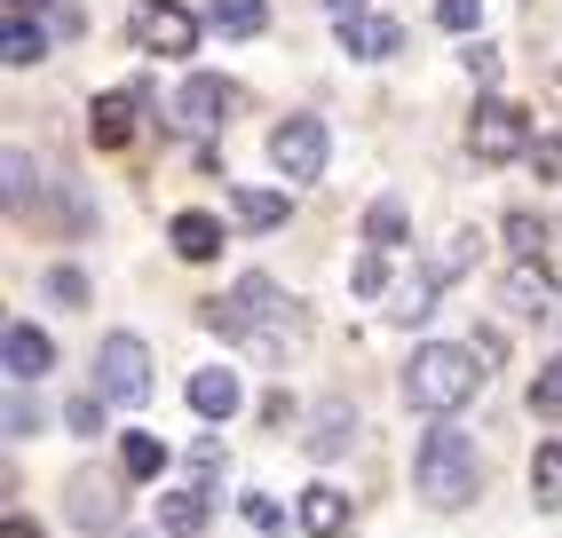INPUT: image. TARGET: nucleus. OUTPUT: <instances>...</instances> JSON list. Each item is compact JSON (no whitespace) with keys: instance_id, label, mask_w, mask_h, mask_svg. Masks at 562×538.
<instances>
[{"instance_id":"obj_1","label":"nucleus","mask_w":562,"mask_h":538,"mask_svg":"<svg viewBox=\"0 0 562 538\" xmlns=\"http://www.w3.org/2000/svg\"><path fill=\"white\" fill-rule=\"evenodd\" d=\"M285 325H293V310H285V293L261 278V269H246L231 285V301H206V333L246 340L254 357H285Z\"/></svg>"},{"instance_id":"obj_2","label":"nucleus","mask_w":562,"mask_h":538,"mask_svg":"<svg viewBox=\"0 0 562 538\" xmlns=\"http://www.w3.org/2000/svg\"><path fill=\"white\" fill-rule=\"evenodd\" d=\"M483 372L492 365H483L468 340H428V349H412V365H404V404L443 419V412H460L483 389Z\"/></svg>"},{"instance_id":"obj_3","label":"nucleus","mask_w":562,"mask_h":538,"mask_svg":"<svg viewBox=\"0 0 562 538\" xmlns=\"http://www.w3.org/2000/svg\"><path fill=\"white\" fill-rule=\"evenodd\" d=\"M412 491H420L436 515H460L468 498L483 491V451L460 428H428L420 451H412Z\"/></svg>"},{"instance_id":"obj_4","label":"nucleus","mask_w":562,"mask_h":538,"mask_svg":"<svg viewBox=\"0 0 562 538\" xmlns=\"http://www.w3.org/2000/svg\"><path fill=\"white\" fill-rule=\"evenodd\" d=\"M522 150H531V120H522V103L483 96V103L468 111V159H475V167H515Z\"/></svg>"},{"instance_id":"obj_5","label":"nucleus","mask_w":562,"mask_h":538,"mask_svg":"<svg viewBox=\"0 0 562 538\" xmlns=\"http://www.w3.org/2000/svg\"><path fill=\"white\" fill-rule=\"evenodd\" d=\"M127 41H135L143 56L182 64V56H199V16L182 9V0H143V9L127 16Z\"/></svg>"},{"instance_id":"obj_6","label":"nucleus","mask_w":562,"mask_h":538,"mask_svg":"<svg viewBox=\"0 0 562 538\" xmlns=\"http://www.w3.org/2000/svg\"><path fill=\"white\" fill-rule=\"evenodd\" d=\"M325 159H333L325 120L293 111V120H278V127H270V167H278L285 182H317V175H325Z\"/></svg>"},{"instance_id":"obj_7","label":"nucleus","mask_w":562,"mask_h":538,"mask_svg":"<svg viewBox=\"0 0 562 538\" xmlns=\"http://www.w3.org/2000/svg\"><path fill=\"white\" fill-rule=\"evenodd\" d=\"M499 301H507V317H522V325H554L562 317V278L539 269V254H515V269L499 278Z\"/></svg>"},{"instance_id":"obj_8","label":"nucleus","mask_w":562,"mask_h":538,"mask_svg":"<svg viewBox=\"0 0 562 538\" xmlns=\"http://www.w3.org/2000/svg\"><path fill=\"white\" fill-rule=\"evenodd\" d=\"M95 389L111 404H143V396H151V349H143L135 333H111L95 349Z\"/></svg>"},{"instance_id":"obj_9","label":"nucleus","mask_w":562,"mask_h":538,"mask_svg":"<svg viewBox=\"0 0 562 538\" xmlns=\"http://www.w3.org/2000/svg\"><path fill=\"white\" fill-rule=\"evenodd\" d=\"M127 475V468H120ZM120 475H95V468H80L64 483V515H71V530H120V515H127V491H120Z\"/></svg>"},{"instance_id":"obj_10","label":"nucleus","mask_w":562,"mask_h":538,"mask_svg":"<svg viewBox=\"0 0 562 538\" xmlns=\"http://www.w3.org/2000/svg\"><path fill=\"white\" fill-rule=\"evenodd\" d=\"M182 127L191 135H214V127H231V111H238V88L222 80V71H191V80H182V96L167 103Z\"/></svg>"},{"instance_id":"obj_11","label":"nucleus","mask_w":562,"mask_h":538,"mask_svg":"<svg viewBox=\"0 0 562 538\" xmlns=\"http://www.w3.org/2000/svg\"><path fill=\"white\" fill-rule=\"evenodd\" d=\"M333 24H341V56H357V64H389L396 48H404V24L396 16H333Z\"/></svg>"},{"instance_id":"obj_12","label":"nucleus","mask_w":562,"mask_h":538,"mask_svg":"<svg viewBox=\"0 0 562 538\" xmlns=\"http://www.w3.org/2000/svg\"><path fill=\"white\" fill-rule=\"evenodd\" d=\"M0 357H9V380H48L56 372V340L41 325H9L0 333Z\"/></svg>"},{"instance_id":"obj_13","label":"nucleus","mask_w":562,"mask_h":538,"mask_svg":"<svg viewBox=\"0 0 562 538\" xmlns=\"http://www.w3.org/2000/svg\"><path fill=\"white\" fill-rule=\"evenodd\" d=\"M246 404V389H238V372L231 365H206V372H191V412L206 419V428H222V419H231Z\"/></svg>"},{"instance_id":"obj_14","label":"nucleus","mask_w":562,"mask_h":538,"mask_svg":"<svg viewBox=\"0 0 562 538\" xmlns=\"http://www.w3.org/2000/svg\"><path fill=\"white\" fill-rule=\"evenodd\" d=\"M357 444V404L349 396H333V404H317V419H310V436H302V451L310 459H341Z\"/></svg>"},{"instance_id":"obj_15","label":"nucleus","mask_w":562,"mask_h":538,"mask_svg":"<svg viewBox=\"0 0 562 538\" xmlns=\"http://www.w3.org/2000/svg\"><path fill=\"white\" fill-rule=\"evenodd\" d=\"M214 515V483H191V491H167L159 498V538H199Z\"/></svg>"},{"instance_id":"obj_16","label":"nucleus","mask_w":562,"mask_h":538,"mask_svg":"<svg viewBox=\"0 0 562 538\" xmlns=\"http://www.w3.org/2000/svg\"><path fill=\"white\" fill-rule=\"evenodd\" d=\"M302 530H310V538H349V491L310 483V491H302Z\"/></svg>"},{"instance_id":"obj_17","label":"nucleus","mask_w":562,"mask_h":538,"mask_svg":"<svg viewBox=\"0 0 562 538\" xmlns=\"http://www.w3.org/2000/svg\"><path fill=\"white\" fill-rule=\"evenodd\" d=\"M206 24L222 41H261L270 32V0H206Z\"/></svg>"},{"instance_id":"obj_18","label":"nucleus","mask_w":562,"mask_h":538,"mask_svg":"<svg viewBox=\"0 0 562 538\" xmlns=\"http://www.w3.org/2000/svg\"><path fill=\"white\" fill-rule=\"evenodd\" d=\"M135 103H143V96H95V111H88V135H95V150H120V143H135Z\"/></svg>"},{"instance_id":"obj_19","label":"nucleus","mask_w":562,"mask_h":538,"mask_svg":"<svg viewBox=\"0 0 562 538\" xmlns=\"http://www.w3.org/2000/svg\"><path fill=\"white\" fill-rule=\"evenodd\" d=\"M167 246H175L182 261H214V254H222V222L191 206V214H175V222H167Z\"/></svg>"},{"instance_id":"obj_20","label":"nucleus","mask_w":562,"mask_h":538,"mask_svg":"<svg viewBox=\"0 0 562 538\" xmlns=\"http://www.w3.org/2000/svg\"><path fill=\"white\" fill-rule=\"evenodd\" d=\"M231 214H238V229H278V222L293 214V199H285V190H254V182H238V190H231Z\"/></svg>"},{"instance_id":"obj_21","label":"nucleus","mask_w":562,"mask_h":538,"mask_svg":"<svg viewBox=\"0 0 562 538\" xmlns=\"http://www.w3.org/2000/svg\"><path fill=\"white\" fill-rule=\"evenodd\" d=\"M120 468H127V483L167 475V444H159L151 428H127V436H120Z\"/></svg>"},{"instance_id":"obj_22","label":"nucleus","mask_w":562,"mask_h":538,"mask_svg":"<svg viewBox=\"0 0 562 538\" xmlns=\"http://www.w3.org/2000/svg\"><path fill=\"white\" fill-rule=\"evenodd\" d=\"M436 285H443L436 269H412V278L396 285V301H389V317H396V325H420V317L436 310Z\"/></svg>"},{"instance_id":"obj_23","label":"nucleus","mask_w":562,"mask_h":538,"mask_svg":"<svg viewBox=\"0 0 562 538\" xmlns=\"http://www.w3.org/2000/svg\"><path fill=\"white\" fill-rule=\"evenodd\" d=\"M48 56V32H41V16H9V41H0V64L9 71H24V64H41Z\"/></svg>"},{"instance_id":"obj_24","label":"nucleus","mask_w":562,"mask_h":538,"mask_svg":"<svg viewBox=\"0 0 562 538\" xmlns=\"http://www.w3.org/2000/svg\"><path fill=\"white\" fill-rule=\"evenodd\" d=\"M531 498L547 515H562V444H539L531 451Z\"/></svg>"},{"instance_id":"obj_25","label":"nucleus","mask_w":562,"mask_h":538,"mask_svg":"<svg viewBox=\"0 0 562 538\" xmlns=\"http://www.w3.org/2000/svg\"><path fill=\"white\" fill-rule=\"evenodd\" d=\"M404 229H412V214H404V199H372V214H364V246H404Z\"/></svg>"},{"instance_id":"obj_26","label":"nucleus","mask_w":562,"mask_h":538,"mask_svg":"<svg viewBox=\"0 0 562 538\" xmlns=\"http://www.w3.org/2000/svg\"><path fill=\"white\" fill-rule=\"evenodd\" d=\"M349 293H357V301H381V293H389V246H364V254H357Z\"/></svg>"},{"instance_id":"obj_27","label":"nucleus","mask_w":562,"mask_h":538,"mask_svg":"<svg viewBox=\"0 0 562 538\" xmlns=\"http://www.w3.org/2000/svg\"><path fill=\"white\" fill-rule=\"evenodd\" d=\"M103 404H111L103 389H88V396H71V404H64V428H71V436H103Z\"/></svg>"},{"instance_id":"obj_28","label":"nucleus","mask_w":562,"mask_h":538,"mask_svg":"<svg viewBox=\"0 0 562 538\" xmlns=\"http://www.w3.org/2000/svg\"><path fill=\"white\" fill-rule=\"evenodd\" d=\"M531 412H539V419H562V357L539 365V380H531Z\"/></svg>"},{"instance_id":"obj_29","label":"nucleus","mask_w":562,"mask_h":538,"mask_svg":"<svg viewBox=\"0 0 562 538\" xmlns=\"http://www.w3.org/2000/svg\"><path fill=\"white\" fill-rule=\"evenodd\" d=\"M32 190H41V167H32V150H9V214H24Z\"/></svg>"},{"instance_id":"obj_30","label":"nucleus","mask_w":562,"mask_h":538,"mask_svg":"<svg viewBox=\"0 0 562 538\" xmlns=\"http://www.w3.org/2000/svg\"><path fill=\"white\" fill-rule=\"evenodd\" d=\"M460 64H468V80H475V88H499V48H492V41H468Z\"/></svg>"},{"instance_id":"obj_31","label":"nucleus","mask_w":562,"mask_h":538,"mask_svg":"<svg viewBox=\"0 0 562 538\" xmlns=\"http://www.w3.org/2000/svg\"><path fill=\"white\" fill-rule=\"evenodd\" d=\"M499 229H507V246H515V254H547V222H539V214H507Z\"/></svg>"},{"instance_id":"obj_32","label":"nucleus","mask_w":562,"mask_h":538,"mask_svg":"<svg viewBox=\"0 0 562 538\" xmlns=\"http://www.w3.org/2000/svg\"><path fill=\"white\" fill-rule=\"evenodd\" d=\"M468 261H475V238H468V229H452V238L436 246V261H428V269H436V278H460Z\"/></svg>"},{"instance_id":"obj_33","label":"nucleus","mask_w":562,"mask_h":538,"mask_svg":"<svg viewBox=\"0 0 562 538\" xmlns=\"http://www.w3.org/2000/svg\"><path fill=\"white\" fill-rule=\"evenodd\" d=\"M48 301L56 310H88V278L80 269H48Z\"/></svg>"},{"instance_id":"obj_34","label":"nucleus","mask_w":562,"mask_h":538,"mask_svg":"<svg viewBox=\"0 0 562 538\" xmlns=\"http://www.w3.org/2000/svg\"><path fill=\"white\" fill-rule=\"evenodd\" d=\"M522 159H531L539 182H562V135H531V150H522Z\"/></svg>"},{"instance_id":"obj_35","label":"nucleus","mask_w":562,"mask_h":538,"mask_svg":"<svg viewBox=\"0 0 562 538\" xmlns=\"http://www.w3.org/2000/svg\"><path fill=\"white\" fill-rule=\"evenodd\" d=\"M436 24L443 32H475L483 24V0H436Z\"/></svg>"},{"instance_id":"obj_36","label":"nucleus","mask_w":562,"mask_h":538,"mask_svg":"<svg viewBox=\"0 0 562 538\" xmlns=\"http://www.w3.org/2000/svg\"><path fill=\"white\" fill-rule=\"evenodd\" d=\"M32 428H41V404H32L24 380H16V389H9V436H32Z\"/></svg>"},{"instance_id":"obj_37","label":"nucleus","mask_w":562,"mask_h":538,"mask_svg":"<svg viewBox=\"0 0 562 538\" xmlns=\"http://www.w3.org/2000/svg\"><path fill=\"white\" fill-rule=\"evenodd\" d=\"M246 523L278 538V530H285V507H278V498H261V491H246Z\"/></svg>"},{"instance_id":"obj_38","label":"nucleus","mask_w":562,"mask_h":538,"mask_svg":"<svg viewBox=\"0 0 562 538\" xmlns=\"http://www.w3.org/2000/svg\"><path fill=\"white\" fill-rule=\"evenodd\" d=\"M261 419H270V428H278V436H285V428H293V419H302V412H293V396H285V389H278V396H261Z\"/></svg>"},{"instance_id":"obj_39","label":"nucleus","mask_w":562,"mask_h":538,"mask_svg":"<svg viewBox=\"0 0 562 538\" xmlns=\"http://www.w3.org/2000/svg\"><path fill=\"white\" fill-rule=\"evenodd\" d=\"M191 459H199V475H214V468H222V444H214V436H199V444H191Z\"/></svg>"},{"instance_id":"obj_40","label":"nucleus","mask_w":562,"mask_h":538,"mask_svg":"<svg viewBox=\"0 0 562 538\" xmlns=\"http://www.w3.org/2000/svg\"><path fill=\"white\" fill-rule=\"evenodd\" d=\"M317 9H325V16H357V9H364V0H317Z\"/></svg>"},{"instance_id":"obj_41","label":"nucleus","mask_w":562,"mask_h":538,"mask_svg":"<svg viewBox=\"0 0 562 538\" xmlns=\"http://www.w3.org/2000/svg\"><path fill=\"white\" fill-rule=\"evenodd\" d=\"M0 538H41V530H32L24 515H9V530H0Z\"/></svg>"},{"instance_id":"obj_42","label":"nucleus","mask_w":562,"mask_h":538,"mask_svg":"<svg viewBox=\"0 0 562 538\" xmlns=\"http://www.w3.org/2000/svg\"><path fill=\"white\" fill-rule=\"evenodd\" d=\"M48 9V0H9V16H41Z\"/></svg>"}]
</instances>
